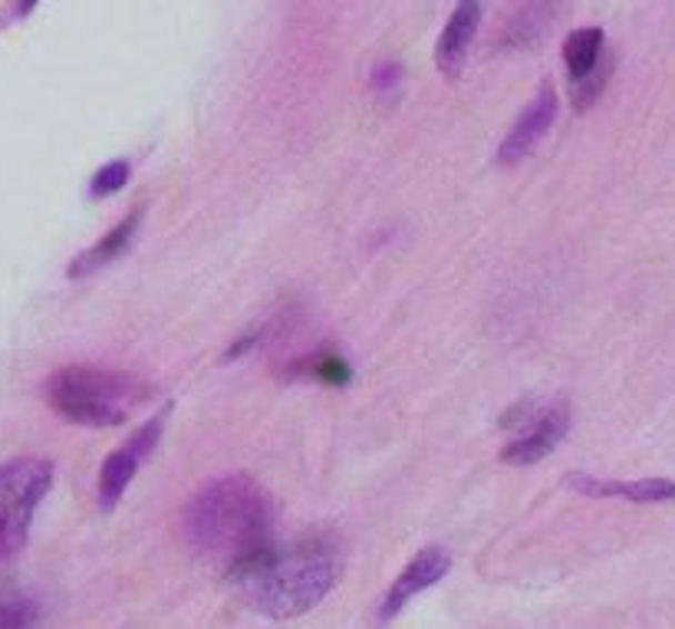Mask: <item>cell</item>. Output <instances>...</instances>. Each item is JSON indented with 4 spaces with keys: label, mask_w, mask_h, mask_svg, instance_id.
Returning <instances> with one entry per match:
<instances>
[{
    "label": "cell",
    "mask_w": 675,
    "mask_h": 629,
    "mask_svg": "<svg viewBox=\"0 0 675 629\" xmlns=\"http://www.w3.org/2000/svg\"><path fill=\"white\" fill-rule=\"evenodd\" d=\"M603 60V30L600 27H583L574 30L564 43V63L571 73V83H577L583 77H590Z\"/></svg>",
    "instance_id": "4fadbf2b"
},
{
    "label": "cell",
    "mask_w": 675,
    "mask_h": 629,
    "mask_svg": "<svg viewBox=\"0 0 675 629\" xmlns=\"http://www.w3.org/2000/svg\"><path fill=\"white\" fill-rule=\"evenodd\" d=\"M40 607L33 597L17 590H0V629H37Z\"/></svg>",
    "instance_id": "5bb4252c"
},
{
    "label": "cell",
    "mask_w": 675,
    "mask_h": 629,
    "mask_svg": "<svg viewBox=\"0 0 675 629\" xmlns=\"http://www.w3.org/2000/svg\"><path fill=\"white\" fill-rule=\"evenodd\" d=\"M129 176H132V169H129V162L125 159H115V162H109V166H102L97 176H93V198H109V194H115L125 181H129Z\"/></svg>",
    "instance_id": "9a60e30c"
},
{
    "label": "cell",
    "mask_w": 675,
    "mask_h": 629,
    "mask_svg": "<svg viewBox=\"0 0 675 629\" xmlns=\"http://www.w3.org/2000/svg\"><path fill=\"white\" fill-rule=\"evenodd\" d=\"M564 0H521L514 17L507 20V30H504V47H514V50H527L534 47L547 30L551 23L557 20Z\"/></svg>",
    "instance_id": "30bf717a"
},
{
    "label": "cell",
    "mask_w": 675,
    "mask_h": 629,
    "mask_svg": "<svg viewBox=\"0 0 675 629\" xmlns=\"http://www.w3.org/2000/svg\"><path fill=\"white\" fill-rule=\"evenodd\" d=\"M139 221H142V208H135L125 221H119V224H115L99 244H93L90 251H83V254L70 264V277L80 280V277H90V273H97V270L109 268L112 261H119V258L132 248L135 231H139Z\"/></svg>",
    "instance_id": "8fae6325"
},
{
    "label": "cell",
    "mask_w": 675,
    "mask_h": 629,
    "mask_svg": "<svg viewBox=\"0 0 675 629\" xmlns=\"http://www.w3.org/2000/svg\"><path fill=\"white\" fill-rule=\"evenodd\" d=\"M37 3H40V0H20V13L27 17V13H30V10H33Z\"/></svg>",
    "instance_id": "ac0fdd59"
},
{
    "label": "cell",
    "mask_w": 675,
    "mask_h": 629,
    "mask_svg": "<svg viewBox=\"0 0 675 629\" xmlns=\"http://www.w3.org/2000/svg\"><path fill=\"white\" fill-rule=\"evenodd\" d=\"M482 23V0H459V7L452 10L439 43H435V67L442 77L455 80L469 60V47L478 33Z\"/></svg>",
    "instance_id": "ba28073f"
},
{
    "label": "cell",
    "mask_w": 675,
    "mask_h": 629,
    "mask_svg": "<svg viewBox=\"0 0 675 629\" xmlns=\"http://www.w3.org/2000/svg\"><path fill=\"white\" fill-rule=\"evenodd\" d=\"M228 580L258 613L293 620L310 613L340 583V547L326 535L268 543L251 560L228 570Z\"/></svg>",
    "instance_id": "6da1fadb"
},
{
    "label": "cell",
    "mask_w": 675,
    "mask_h": 629,
    "mask_svg": "<svg viewBox=\"0 0 675 629\" xmlns=\"http://www.w3.org/2000/svg\"><path fill=\"white\" fill-rule=\"evenodd\" d=\"M274 498L251 475H224L208 481L185 511V538L192 550L228 570L274 543Z\"/></svg>",
    "instance_id": "7a4b0ae2"
},
{
    "label": "cell",
    "mask_w": 675,
    "mask_h": 629,
    "mask_svg": "<svg viewBox=\"0 0 675 629\" xmlns=\"http://www.w3.org/2000/svg\"><path fill=\"white\" fill-rule=\"evenodd\" d=\"M613 73V63L606 60V63H600L590 77H583V80H577L574 83V90H571V96H574V106L577 109H590L593 106V99L603 92V87H606V77Z\"/></svg>",
    "instance_id": "2e32d148"
},
{
    "label": "cell",
    "mask_w": 675,
    "mask_h": 629,
    "mask_svg": "<svg viewBox=\"0 0 675 629\" xmlns=\"http://www.w3.org/2000/svg\"><path fill=\"white\" fill-rule=\"evenodd\" d=\"M567 432H571V412L564 402H554L547 409L537 406V412L521 426V436L501 451V458L507 465H534L557 449Z\"/></svg>",
    "instance_id": "5b68a950"
},
{
    "label": "cell",
    "mask_w": 675,
    "mask_h": 629,
    "mask_svg": "<svg viewBox=\"0 0 675 629\" xmlns=\"http://www.w3.org/2000/svg\"><path fill=\"white\" fill-rule=\"evenodd\" d=\"M53 485V461L23 455L0 465V560L13 557L30 535V521Z\"/></svg>",
    "instance_id": "277c9868"
},
{
    "label": "cell",
    "mask_w": 675,
    "mask_h": 629,
    "mask_svg": "<svg viewBox=\"0 0 675 629\" xmlns=\"http://www.w3.org/2000/svg\"><path fill=\"white\" fill-rule=\"evenodd\" d=\"M142 461H145V455L139 449H132L129 442L102 461V468H99V505L102 508H112L125 495V488L132 485V478H135V471H139Z\"/></svg>",
    "instance_id": "7c38bea8"
},
{
    "label": "cell",
    "mask_w": 675,
    "mask_h": 629,
    "mask_svg": "<svg viewBox=\"0 0 675 629\" xmlns=\"http://www.w3.org/2000/svg\"><path fill=\"white\" fill-rule=\"evenodd\" d=\"M567 485H571L574 491H580V495H590V498H626V501H633V505H663V501H675V481H666V478L603 481V478L574 471V475L567 478Z\"/></svg>",
    "instance_id": "9c48e42d"
},
{
    "label": "cell",
    "mask_w": 675,
    "mask_h": 629,
    "mask_svg": "<svg viewBox=\"0 0 675 629\" xmlns=\"http://www.w3.org/2000/svg\"><path fill=\"white\" fill-rule=\"evenodd\" d=\"M306 366H310L306 369L310 376H316L323 382H333V386H343L350 379V366L340 360V357H333V353H316V357L306 360Z\"/></svg>",
    "instance_id": "e0dca14e"
},
{
    "label": "cell",
    "mask_w": 675,
    "mask_h": 629,
    "mask_svg": "<svg viewBox=\"0 0 675 629\" xmlns=\"http://www.w3.org/2000/svg\"><path fill=\"white\" fill-rule=\"evenodd\" d=\"M452 567V557L449 550L442 547H425L422 553H415V560L395 577V583L389 587L386 600H383V610H380V620H392L412 597H419L422 590L435 587Z\"/></svg>",
    "instance_id": "52a82bcc"
},
{
    "label": "cell",
    "mask_w": 675,
    "mask_h": 629,
    "mask_svg": "<svg viewBox=\"0 0 675 629\" xmlns=\"http://www.w3.org/2000/svg\"><path fill=\"white\" fill-rule=\"evenodd\" d=\"M554 119H557V92H554L551 83H544L541 92L531 99V106L517 116L511 132L504 136V142L497 149V162L501 166H517L521 159H527L541 146V139L547 136Z\"/></svg>",
    "instance_id": "8992f818"
},
{
    "label": "cell",
    "mask_w": 675,
    "mask_h": 629,
    "mask_svg": "<svg viewBox=\"0 0 675 629\" xmlns=\"http://www.w3.org/2000/svg\"><path fill=\"white\" fill-rule=\"evenodd\" d=\"M152 386L129 372H112L99 366H63L47 382V402L67 422L87 429L122 426L139 406H145Z\"/></svg>",
    "instance_id": "3957f363"
}]
</instances>
